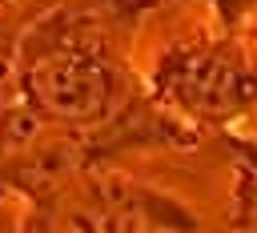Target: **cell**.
<instances>
[{
  "label": "cell",
  "instance_id": "6da1fadb",
  "mask_svg": "<svg viewBox=\"0 0 257 233\" xmlns=\"http://www.w3.org/2000/svg\"><path fill=\"white\" fill-rule=\"evenodd\" d=\"M24 80L36 104L64 121L96 117L108 96V72L100 56L88 44H76L68 36H52L48 44H40L28 56Z\"/></svg>",
  "mask_w": 257,
  "mask_h": 233
}]
</instances>
